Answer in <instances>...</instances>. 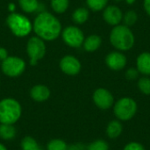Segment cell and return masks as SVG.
Returning <instances> with one entry per match:
<instances>
[{
  "label": "cell",
  "mask_w": 150,
  "mask_h": 150,
  "mask_svg": "<svg viewBox=\"0 0 150 150\" xmlns=\"http://www.w3.org/2000/svg\"><path fill=\"white\" fill-rule=\"evenodd\" d=\"M93 101L98 108L106 110L112 105L113 97L112 93L106 89L99 88L93 93Z\"/></svg>",
  "instance_id": "9c48e42d"
},
{
  "label": "cell",
  "mask_w": 150,
  "mask_h": 150,
  "mask_svg": "<svg viewBox=\"0 0 150 150\" xmlns=\"http://www.w3.org/2000/svg\"><path fill=\"white\" fill-rule=\"evenodd\" d=\"M27 53L30 56L31 65H35L46 53V46L42 40L38 37L31 38L27 43Z\"/></svg>",
  "instance_id": "52a82bcc"
},
{
  "label": "cell",
  "mask_w": 150,
  "mask_h": 150,
  "mask_svg": "<svg viewBox=\"0 0 150 150\" xmlns=\"http://www.w3.org/2000/svg\"><path fill=\"white\" fill-rule=\"evenodd\" d=\"M143 7H144L145 11L147 12V14L150 16V0H144Z\"/></svg>",
  "instance_id": "f546056e"
},
{
  "label": "cell",
  "mask_w": 150,
  "mask_h": 150,
  "mask_svg": "<svg viewBox=\"0 0 150 150\" xmlns=\"http://www.w3.org/2000/svg\"><path fill=\"white\" fill-rule=\"evenodd\" d=\"M138 19V15L136 13L135 11L134 10H130L127 11L124 15H123V21H124V25L130 27L132 25H134Z\"/></svg>",
  "instance_id": "44dd1931"
},
{
  "label": "cell",
  "mask_w": 150,
  "mask_h": 150,
  "mask_svg": "<svg viewBox=\"0 0 150 150\" xmlns=\"http://www.w3.org/2000/svg\"><path fill=\"white\" fill-rule=\"evenodd\" d=\"M113 112L118 119L121 120H129L137 112V104L130 98H123L116 102Z\"/></svg>",
  "instance_id": "5b68a950"
},
{
  "label": "cell",
  "mask_w": 150,
  "mask_h": 150,
  "mask_svg": "<svg viewBox=\"0 0 150 150\" xmlns=\"http://www.w3.org/2000/svg\"><path fill=\"white\" fill-rule=\"evenodd\" d=\"M114 1H115V2H120L121 0H114Z\"/></svg>",
  "instance_id": "e575fe53"
},
{
  "label": "cell",
  "mask_w": 150,
  "mask_h": 150,
  "mask_svg": "<svg viewBox=\"0 0 150 150\" xmlns=\"http://www.w3.org/2000/svg\"><path fill=\"white\" fill-rule=\"evenodd\" d=\"M61 69L67 75L75 76L77 75L81 70L80 62L72 55H67L61 60L60 62Z\"/></svg>",
  "instance_id": "7c38bea8"
},
{
  "label": "cell",
  "mask_w": 150,
  "mask_h": 150,
  "mask_svg": "<svg viewBox=\"0 0 150 150\" xmlns=\"http://www.w3.org/2000/svg\"><path fill=\"white\" fill-rule=\"evenodd\" d=\"M86 3L90 9L94 11H99L107 6L108 0H86Z\"/></svg>",
  "instance_id": "7402d4cb"
},
{
  "label": "cell",
  "mask_w": 150,
  "mask_h": 150,
  "mask_svg": "<svg viewBox=\"0 0 150 150\" xmlns=\"http://www.w3.org/2000/svg\"><path fill=\"white\" fill-rule=\"evenodd\" d=\"M127 57L124 54L119 51H113L108 54L105 57V63L107 67L115 71L123 69L127 65Z\"/></svg>",
  "instance_id": "30bf717a"
},
{
  "label": "cell",
  "mask_w": 150,
  "mask_h": 150,
  "mask_svg": "<svg viewBox=\"0 0 150 150\" xmlns=\"http://www.w3.org/2000/svg\"><path fill=\"white\" fill-rule=\"evenodd\" d=\"M7 56V51L4 48V47H0V60H4L6 59Z\"/></svg>",
  "instance_id": "4dcf8cb0"
},
{
  "label": "cell",
  "mask_w": 150,
  "mask_h": 150,
  "mask_svg": "<svg viewBox=\"0 0 150 150\" xmlns=\"http://www.w3.org/2000/svg\"><path fill=\"white\" fill-rule=\"evenodd\" d=\"M135 1L136 0H126V2H127V4H134Z\"/></svg>",
  "instance_id": "1f68e13d"
},
{
  "label": "cell",
  "mask_w": 150,
  "mask_h": 150,
  "mask_svg": "<svg viewBox=\"0 0 150 150\" xmlns=\"http://www.w3.org/2000/svg\"><path fill=\"white\" fill-rule=\"evenodd\" d=\"M51 6L55 12L62 13L69 7V0H51Z\"/></svg>",
  "instance_id": "603a6c76"
},
{
  "label": "cell",
  "mask_w": 150,
  "mask_h": 150,
  "mask_svg": "<svg viewBox=\"0 0 150 150\" xmlns=\"http://www.w3.org/2000/svg\"><path fill=\"white\" fill-rule=\"evenodd\" d=\"M18 4L22 10L28 13L35 11L39 7L37 0H18Z\"/></svg>",
  "instance_id": "ffe728a7"
},
{
  "label": "cell",
  "mask_w": 150,
  "mask_h": 150,
  "mask_svg": "<svg viewBox=\"0 0 150 150\" xmlns=\"http://www.w3.org/2000/svg\"><path fill=\"white\" fill-rule=\"evenodd\" d=\"M68 145L60 139H54L47 145V150H67Z\"/></svg>",
  "instance_id": "cb8c5ba5"
},
{
  "label": "cell",
  "mask_w": 150,
  "mask_h": 150,
  "mask_svg": "<svg viewBox=\"0 0 150 150\" xmlns=\"http://www.w3.org/2000/svg\"><path fill=\"white\" fill-rule=\"evenodd\" d=\"M104 20L110 25L115 26L120 24L123 19L122 11L116 5H108L103 11Z\"/></svg>",
  "instance_id": "8fae6325"
},
{
  "label": "cell",
  "mask_w": 150,
  "mask_h": 150,
  "mask_svg": "<svg viewBox=\"0 0 150 150\" xmlns=\"http://www.w3.org/2000/svg\"><path fill=\"white\" fill-rule=\"evenodd\" d=\"M67 150H86V147L83 143H75L68 146Z\"/></svg>",
  "instance_id": "f1b7e54d"
},
{
  "label": "cell",
  "mask_w": 150,
  "mask_h": 150,
  "mask_svg": "<svg viewBox=\"0 0 150 150\" xmlns=\"http://www.w3.org/2000/svg\"><path fill=\"white\" fill-rule=\"evenodd\" d=\"M136 66L137 69L140 73L150 76V53L149 52H143L142 53L136 60Z\"/></svg>",
  "instance_id": "5bb4252c"
},
{
  "label": "cell",
  "mask_w": 150,
  "mask_h": 150,
  "mask_svg": "<svg viewBox=\"0 0 150 150\" xmlns=\"http://www.w3.org/2000/svg\"><path fill=\"white\" fill-rule=\"evenodd\" d=\"M124 150H145V149L138 142H130L125 147Z\"/></svg>",
  "instance_id": "83f0119b"
},
{
  "label": "cell",
  "mask_w": 150,
  "mask_h": 150,
  "mask_svg": "<svg viewBox=\"0 0 150 150\" xmlns=\"http://www.w3.org/2000/svg\"><path fill=\"white\" fill-rule=\"evenodd\" d=\"M16 136V129L13 125L0 124V138L4 141H10Z\"/></svg>",
  "instance_id": "2e32d148"
},
{
  "label": "cell",
  "mask_w": 150,
  "mask_h": 150,
  "mask_svg": "<svg viewBox=\"0 0 150 150\" xmlns=\"http://www.w3.org/2000/svg\"><path fill=\"white\" fill-rule=\"evenodd\" d=\"M138 87L140 91L145 94L150 95V78L148 76H143L138 81Z\"/></svg>",
  "instance_id": "d4e9b609"
},
{
  "label": "cell",
  "mask_w": 150,
  "mask_h": 150,
  "mask_svg": "<svg viewBox=\"0 0 150 150\" xmlns=\"http://www.w3.org/2000/svg\"><path fill=\"white\" fill-rule=\"evenodd\" d=\"M25 69V63L20 58L15 56L7 57L3 61L2 70L3 72L11 77H16L20 76Z\"/></svg>",
  "instance_id": "8992f818"
},
{
  "label": "cell",
  "mask_w": 150,
  "mask_h": 150,
  "mask_svg": "<svg viewBox=\"0 0 150 150\" xmlns=\"http://www.w3.org/2000/svg\"><path fill=\"white\" fill-rule=\"evenodd\" d=\"M109 147L108 144L103 141V140H98L95 141L93 142H91V144H89V146L86 148V150H108Z\"/></svg>",
  "instance_id": "484cf974"
},
{
  "label": "cell",
  "mask_w": 150,
  "mask_h": 150,
  "mask_svg": "<svg viewBox=\"0 0 150 150\" xmlns=\"http://www.w3.org/2000/svg\"><path fill=\"white\" fill-rule=\"evenodd\" d=\"M31 98L36 102H44L50 97V91L45 85H35L30 91Z\"/></svg>",
  "instance_id": "4fadbf2b"
},
{
  "label": "cell",
  "mask_w": 150,
  "mask_h": 150,
  "mask_svg": "<svg viewBox=\"0 0 150 150\" xmlns=\"http://www.w3.org/2000/svg\"><path fill=\"white\" fill-rule=\"evenodd\" d=\"M22 150H42L38 142L31 136H25L21 142Z\"/></svg>",
  "instance_id": "d6986e66"
},
{
  "label": "cell",
  "mask_w": 150,
  "mask_h": 150,
  "mask_svg": "<svg viewBox=\"0 0 150 150\" xmlns=\"http://www.w3.org/2000/svg\"><path fill=\"white\" fill-rule=\"evenodd\" d=\"M33 30L40 38L46 40H53L60 35L62 26L54 15L48 12H41L34 20Z\"/></svg>",
  "instance_id": "6da1fadb"
},
{
  "label": "cell",
  "mask_w": 150,
  "mask_h": 150,
  "mask_svg": "<svg viewBox=\"0 0 150 150\" xmlns=\"http://www.w3.org/2000/svg\"><path fill=\"white\" fill-rule=\"evenodd\" d=\"M134 35L132 30L125 25H115L110 33L111 44L120 51H128L134 45Z\"/></svg>",
  "instance_id": "7a4b0ae2"
},
{
  "label": "cell",
  "mask_w": 150,
  "mask_h": 150,
  "mask_svg": "<svg viewBox=\"0 0 150 150\" xmlns=\"http://www.w3.org/2000/svg\"><path fill=\"white\" fill-rule=\"evenodd\" d=\"M62 39L67 45L72 47H80L84 41L83 33L76 26H68L62 33Z\"/></svg>",
  "instance_id": "ba28073f"
},
{
  "label": "cell",
  "mask_w": 150,
  "mask_h": 150,
  "mask_svg": "<svg viewBox=\"0 0 150 150\" xmlns=\"http://www.w3.org/2000/svg\"><path fill=\"white\" fill-rule=\"evenodd\" d=\"M20 104L13 98H4L0 101V123L14 125L21 117Z\"/></svg>",
  "instance_id": "3957f363"
},
{
  "label": "cell",
  "mask_w": 150,
  "mask_h": 150,
  "mask_svg": "<svg viewBox=\"0 0 150 150\" xmlns=\"http://www.w3.org/2000/svg\"><path fill=\"white\" fill-rule=\"evenodd\" d=\"M6 21L11 32L18 37H24L32 30V25L28 18L18 13L10 14Z\"/></svg>",
  "instance_id": "277c9868"
},
{
  "label": "cell",
  "mask_w": 150,
  "mask_h": 150,
  "mask_svg": "<svg viewBox=\"0 0 150 150\" xmlns=\"http://www.w3.org/2000/svg\"><path fill=\"white\" fill-rule=\"evenodd\" d=\"M122 125L120 121L118 120H112L111 121L106 128V134L109 138L111 139H115L119 137L122 132Z\"/></svg>",
  "instance_id": "e0dca14e"
},
{
  "label": "cell",
  "mask_w": 150,
  "mask_h": 150,
  "mask_svg": "<svg viewBox=\"0 0 150 150\" xmlns=\"http://www.w3.org/2000/svg\"><path fill=\"white\" fill-rule=\"evenodd\" d=\"M139 71L135 68H130L126 71V77L127 80H135L139 76Z\"/></svg>",
  "instance_id": "4316f807"
},
{
  "label": "cell",
  "mask_w": 150,
  "mask_h": 150,
  "mask_svg": "<svg viewBox=\"0 0 150 150\" xmlns=\"http://www.w3.org/2000/svg\"><path fill=\"white\" fill-rule=\"evenodd\" d=\"M101 43H102L101 38L97 34H92L84 40L83 47L88 52H94L99 48Z\"/></svg>",
  "instance_id": "9a60e30c"
},
{
  "label": "cell",
  "mask_w": 150,
  "mask_h": 150,
  "mask_svg": "<svg viewBox=\"0 0 150 150\" xmlns=\"http://www.w3.org/2000/svg\"><path fill=\"white\" fill-rule=\"evenodd\" d=\"M0 150H7V149H6V147L4 145L0 143Z\"/></svg>",
  "instance_id": "d6a6232c"
},
{
  "label": "cell",
  "mask_w": 150,
  "mask_h": 150,
  "mask_svg": "<svg viewBox=\"0 0 150 150\" xmlns=\"http://www.w3.org/2000/svg\"><path fill=\"white\" fill-rule=\"evenodd\" d=\"M14 9H15L14 4H10V10H11V11H12V10H14Z\"/></svg>",
  "instance_id": "836d02e7"
},
{
  "label": "cell",
  "mask_w": 150,
  "mask_h": 150,
  "mask_svg": "<svg viewBox=\"0 0 150 150\" xmlns=\"http://www.w3.org/2000/svg\"><path fill=\"white\" fill-rule=\"evenodd\" d=\"M73 20L76 24H83L89 18V11L86 8H78L73 13Z\"/></svg>",
  "instance_id": "ac0fdd59"
}]
</instances>
